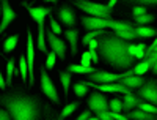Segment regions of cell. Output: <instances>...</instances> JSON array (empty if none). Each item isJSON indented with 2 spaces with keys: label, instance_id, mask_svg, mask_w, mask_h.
Here are the masks:
<instances>
[{
  "label": "cell",
  "instance_id": "obj_1",
  "mask_svg": "<svg viewBox=\"0 0 157 120\" xmlns=\"http://www.w3.org/2000/svg\"><path fill=\"white\" fill-rule=\"evenodd\" d=\"M0 106L10 112L13 120H41L44 103L38 95L14 89L0 95Z\"/></svg>",
  "mask_w": 157,
  "mask_h": 120
},
{
  "label": "cell",
  "instance_id": "obj_2",
  "mask_svg": "<svg viewBox=\"0 0 157 120\" xmlns=\"http://www.w3.org/2000/svg\"><path fill=\"white\" fill-rule=\"evenodd\" d=\"M98 54L109 66L120 71L132 70L137 59L129 54V41H124L115 33L107 32L105 35L98 38Z\"/></svg>",
  "mask_w": 157,
  "mask_h": 120
},
{
  "label": "cell",
  "instance_id": "obj_3",
  "mask_svg": "<svg viewBox=\"0 0 157 120\" xmlns=\"http://www.w3.org/2000/svg\"><path fill=\"white\" fill-rule=\"evenodd\" d=\"M82 24L88 32L93 30H105L112 29L113 32H123V30H132L135 25L129 21H115V19H99V18H90V16H82Z\"/></svg>",
  "mask_w": 157,
  "mask_h": 120
},
{
  "label": "cell",
  "instance_id": "obj_4",
  "mask_svg": "<svg viewBox=\"0 0 157 120\" xmlns=\"http://www.w3.org/2000/svg\"><path fill=\"white\" fill-rule=\"evenodd\" d=\"M78 10H82L83 13L90 18H99V19H112V8L102 3L96 2H88V0H74L72 2Z\"/></svg>",
  "mask_w": 157,
  "mask_h": 120
},
{
  "label": "cell",
  "instance_id": "obj_5",
  "mask_svg": "<svg viewBox=\"0 0 157 120\" xmlns=\"http://www.w3.org/2000/svg\"><path fill=\"white\" fill-rule=\"evenodd\" d=\"M129 76H134V68L127 70L124 73H109L104 70H98L96 73L90 74L86 79L90 82H94V84H115V82H120L121 79L129 77Z\"/></svg>",
  "mask_w": 157,
  "mask_h": 120
},
{
  "label": "cell",
  "instance_id": "obj_6",
  "mask_svg": "<svg viewBox=\"0 0 157 120\" xmlns=\"http://www.w3.org/2000/svg\"><path fill=\"white\" fill-rule=\"evenodd\" d=\"M41 92L44 95L55 104H60V97H58V92L57 87L54 84V81L50 79V76L47 74L46 68H41Z\"/></svg>",
  "mask_w": 157,
  "mask_h": 120
},
{
  "label": "cell",
  "instance_id": "obj_7",
  "mask_svg": "<svg viewBox=\"0 0 157 120\" xmlns=\"http://www.w3.org/2000/svg\"><path fill=\"white\" fill-rule=\"evenodd\" d=\"M137 97L149 104H154L157 108V82H155V79H148L146 84L138 89Z\"/></svg>",
  "mask_w": 157,
  "mask_h": 120
},
{
  "label": "cell",
  "instance_id": "obj_8",
  "mask_svg": "<svg viewBox=\"0 0 157 120\" xmlns=\"http://www.w3.org/2000/svg\"><path fill=\"white\" fill-rule=\"evenodd\" d=\"M27 65H29V85L32 87L35 84V41H33V35L30 29L27 30Z\"/></svg>",
  "mask_w": 157,
  "mask_h": 120
},
{
  "label": "cell",
  "instance_id": "obj_9",
  "mask_svg": "<svg viewBox=\"0 0 157 120\" xmlns=\"http://www.w3.org/2000/svg\"><path fill=\"white\" fill-rule=\"evenodd\" d=\"M22 6L30 13L32 19L38 25V30L39 29H44V21H46V18H49V14L52 13V8L50 6H29L25 2L22 3Z\"/></svg>",
  "mask_w": 157,
  "mask_h": 120
},
{
  "label": "cell",
  "instance_id": "obj_10",
  "mask_svg": "<svg viewBox=\"0 0 157 120\" xmlns=\"http://www.w3.org/2000/svg\"><path fill=\"white\" fill-rule=\"evenodd\" d=\"M88 108L91 112L99 114V112H109V101L105 98V95H102L101 92H93L88 98Z\"/></svg>",
  "mask_w": 157,
  "mask_h": 120
},
{
  "label": "cell",
  "instance_id": "obj_11",
  "mask_svg": "<svg viewBox=\"0 0 157 120\" xmlns=\"http://www.w3.org/2000/svg\"><path fill=\"white\" fill-rule=\"evenodd\" d=\"M46 39L49 41L50 48H52V52H55V56L60 59V60H64L66 59V41H63L61 38H58L52 30H47L46 32Z\"/></svg>",
  "mask_w": 157,
  "mask_h": 120
},
{
  "label": "cell",
  "instance_id": "obj_12",
  "mask_svg": "<svg viewBox=\"0 0 157 120\" xmlns=\"http://www.w3.org/2000/svg\"><path fill=\"white\" fill-rule=\"evenodd\" d=\"M0 6H2V16H0V35H2L8 29V25L17 18V14H16V11L11 8V5L6 2V0L0 2Z\"/></svg>",
  "mask_w": 157,
  "mask_h": 120
},
{
  "label": "cell",
  "instance_id": "obj_13",
  "mask_svg": "<svg viewBox=\"0 0 157 120\" xmlns=\"http://www.w3.org/2000/svg\"><path fill=\"white\" fill-rule=\"evenodd\" d=\"M83 84H86L91 89H96L99 92H109V93H124V95H129L132 93V90H129L127 87L121 85L120 82H115V84H94V82H90V81H82Z\"/></svg>",
  "mask_w": 157,
  "mask_h": 120
},
{
  "label": "cell",
  "instance_id": "obj_14",
  "mask_svg": "<svg viewBox=\"0 0 157 120\" xmlns=\"http://www.w3.org/2000/svg\"><path fill=\"white\" fill-rule=\"evenodd\" d=\"M57 16H58L60 22L63 25H66V27H74L75 25V13H74V10L69 5H61L58 8Z\"/></svg>",
  "mask_w": 157,
  "mask_h": 120
},
{
  "label": "cell",
  "instance_id": "obj_15",
  "mask_svg": "<svg viewBox=\"0 0 157 120\" xmlns=\"http://www.w3.org/2000/svg\"><path fill=\"white\" fill-rule=\"evenodd\" d=\"M146 81L148 79H145L143 76H129V77H124V79H121L120 81V84L121 85H124V87H127L129 90H135V89H140V87H143L146 84Z\"/></svg>",
  "mask_w": 157,
  "mask_h": 120
},
{
  "label": "cell",
  "instance_id": "obj_16",
  "mask_svg": "<svg viewBox=\"0 0 157 120\" xmlns=\"http://www.w3.org/2000/svg\"><path fill=\"white\" fill-rule=\"evenodd\" d=\"M143 103V100H140L137 95H134V93H129V95H124L123 98V112H126V115L134 111L135 108H138V106Z\"/></svg>",
  "mask_w": 157,
  "mask_h": 120
},
{
  "label": "cell",
  "instance_id": "obj_17",
  "mask_svg": "<svg viewBox=\"0 0 157 120\" xmlns=\"http://www.w3.org/2000/svg\"><path fill=\"white\" fill-rule=\"evenodd\" d=\"M64 36H66L68 43L71 46V54L77 56V51H78V29H69L64 32Z\"/></svg>",
  "mask_w": 157,
  "mask_h": 120
},
{
  "label": "cell",
  "instance_id": "obj_18",
  "mask_svg": "<svg viewBox=\"0 0 157 120\" xmlns=\"http://www.w3.org/2000/svg\"><path fill=\"white\" fill-rule=\"evenodd\" d=\"M68 71L69 73H77V74H93L98 71V68H94V66H83V65H77V63H72L68 66Z\"/></svg>",
  "mask_w": 157,
  "mask_h": 120
},
{
  "label": "cell",
  "instance_id": "obj_19",
  "mask_svg": "<svg viewBox=\"0 0 157 120\" xmlns=\"http://www.w3.org/2000/svg\"><path fill=\"white\" fill-rule=\"evenodd\" d=\"M16 71V59L11 57L6 62V85H13V76Z\"/></svg>",
  "mask_w": 157,
  "mask_h": 120
},
{
  "label": "cell",
  "instance_id": "obj_20",
  "mask_svg": "<svg viewBox=\"0 0 157 120\" xmlns=\"http://www.w3.org/2000/svg\"><path fill=\"white\" fill-rule=\"evenodd\" d=\"M71 73L69 71H60V81L63 85V92H64V98L68 100V92H69V85H71Z\"/></svg>",
  "mask_w": 157,
  "mask_h": 120
},
{
  "label": "cell",
  "instance_id": "obj_21",
  "mask_svg": "<svg viewBox=\"0 0 157 120\" xmlns=\"http://www.w3.org/2000/svg\"><path fill=\"white\" fill-rule=\"evenodd\" d=\"M148 70H151V63H149L148 59H145V60L138 62V63L134 66V74H135V76H143Z\"/></svg>",
  "mask_w": 157,
  "mask_h": 120
},
{
  "label": "cell",
  "instance_id": "obj_22",
  "mask_svg": "<svg viewBox=\"0 0 157 120\" xmlns=\"http://www.w3.org/2000/svg\"><path fill=\"white\" fill-rule=\"evenodd\" d=\"M135 33L138 38H151L154 35H157V29L152 27H135Z\"/></svg>",
  "mask_w": 157,
  "mask_h": 120
},
{
  "label": "cell",
  "instance_id": "obj_23",
  "mask_svg": "<svg viewBox=\"0 0 157 120\" xmlns=\"http://www.w3.org/2000/svg\"><path fill=\"white\" fill-rule=\"evenodd\" d=\"M17 41H19V35H11L8 36L5 41H3V52H11L17 46Z\"/></svg>",
  "mask_w": 157,
  "mask_h": 120
},
{
  "label": "cell",
  "instance_id": "obj_24",
  "mask_svg": "<svg viewBox=\"0 0 157 120\" xmlns=\"http://www.w3.org/2000/svg\"><path fill=\"white\" fill-rule=\"evenodd\" d=\"M105 33H107V30H93V32H88V33L83 36V39H82V44L88 46L90 41H93V39H98V38H101L102 35H105Z\"/></svg>",
  "mask_w": 157,
  "mask_h": 120
},
{
  "label": "cell",
  "instance_id": "obj_25",
  "mask_svg": "<svg viewBox=\"0 0 157 120\" xmlns=\"http://www.w3.org/2000/svg\"><path fill=\"white\" fill-rule=\"evenodd\" d=\"M78 108V103L77 101H74V103H69V104H66V106H64V108H63V111H61V114H60V117H58V120H64V118H66V117H69L75 109Z\"/></svg>",
  "mask_w": 157,
  "mask_h": 120
},
{
  "label": "cell",
  "instance_id": "obj_26",
  "mask_svg": "<svg viewBox=\"0 0 157 120\" xmlns=\"http://www.w3.org/2000/svg\"><path fill=\"white\" fill-rule=\"evenodd\" d=\"M113 33H115L118 38L124 39V41H132V39L138 38L137 33H135V29H132V30H123V32H113Z\"/></svg>",
  "mask_w": 157,
  "mask_h": 120
},
{
  "label": "cell",
  "instance_id": "obj_27",
  "mask_svg": "<svg viewBox=\"0 0 157 120\" xmlns=\"http://www.w3.org/2000/svg\"><path fill=\"white\" fill-rule=\"evenodd\" d=\"M19 73L22 76V81L27 82V77H29V65H27V59L24 56L19 59Z\"/></svg>",
  "mask_w": 157,
  "mask_h": 120
},
{
  "label": "cell",
  "instance_id": "obj_28",
  "mask_svg": "<svg viewBox=\"0 0 157 120\" xmlns=\"http://www.w3.org/2000/svg\"><path fill=\"white\" fill-rule=\"evenodd\" d=\"M109 108H110V112L121 114V112H123V100H120V98L110 100V101H109Z\"/></svg>",
  "mask_w": 157,
  "mask_h": 120
},
{
  "label": "cell",
  "instance_id": "obj_29",
  "mask_svg": "<svg viewBox=\"0 0 157 120\" xmlns=\"http://www.w3.org/2000/svg\"><path fill=\"white\" fill-rule=\"evenodd\" d=\"M135 24H137V27H146V24L152 22L154 21V16L152 14H143V16H138V18H134Z\"/></svg>",
  "mask_w": 157,
  "mask_h": 120
},
{
  "label": "cell",
  "instance_id": "obj_30",
  "mask_svg": "<svg viewBox=\"0 0 157 120\" xmlns=\"http://www.w3.org/2000/svg\"><path fill=\"white\" fill-rule=\"evenodd\" d=\"M86 92H88V85H86V84H83V82H75V84H74V93H75L77 98L85 97Z\"/></svg>",
  "mask_w": 157,
  "mask_h": 120
},
{
  "label": "cell",
  "instance_id": "obj_31",
  "mask_svg": "<svg viewBox=\"0 0 157 120\" xmlns=\"http://www.w3.org/2000/svg\"><path fill=\"white\" fill-rule=\"evenodd\" d=\"M138 109L143 111V112H148V114H152V115H157V108L154 104H149L146 101H143L140 106H138Z\"/></svg>",
  "mask_w": 157,
  "mask_h": 120
},
{
  "label": "cell",
  "instance_id": "obj_32",
  "mask_svg": "<svg viewBox=\"0 0 157 120\" xmlns=\"http://www.w3.org/2000/svg\"><path fill=\"white\" fill-rule=\"evenodd\" d=\"M49 27H50V30L54 32L57 36L61 33V27H60V24L54 19V16H49Z\"/></svg>",
  "mask_w": 157,
  "mask_h": 120
},
{
  "label": "cell",
  "instance_id": "obj_33",
  "mask_svg": "<svg viewBox=\"0 0 157 120\" xmlns=\"http://www.w3.org/2000/svg\"><path fill=\"white\" fill-rule=\"evenodd\" d=\"M146 57V44L145 43H140L137 44V51H135V59H138L141 62V59Z\"/></svg>",
  "mask_w": 157,
  "mask_h": 120
},
{
  "label": "cell",
  "instance_id": "obj_34",
  "mask_svg": "<svg viewBox=\"0 0 157 120\" xmlns=\"http://www.w3.org/2000/svg\"><path fill=\"white\" fill-rule=\"evenodd\" d=\"M55 62H57V56H55V52H47V60H46V68L47 70H54V66H55Z\"/></svg>",
  "mask_w": 157,
  "mask_h": 120
},
{
  "label": "cell",
  "instance_id": "obj_35",
  "mask_svg": "<svg viewBox=\"0 0 157 120\" xmlns=\"http://www.w3.org/2000/svg\"><path fill=\"white\" fill-rule=\"evenodd\" d=\"M129 3H138V6H157V0H132Z\"/></svg>",
  "mask_w": 157,
  "mask_h": 120
},
{
  "label": "cell",
  "instance_id": "obj_36",
  "mask_svg": "<svg viewBox=\"0 0 157 120\" xmlns=\"http://www.w3.org/2000/svg\"><path fill=\"white\" fill-rule=\"evenodd\" d=\"M132 14H134V18H138V16L146 14V8H145V6H138V5H135L134 10H132Z\"/></svg>",
  "mask_w": 157,
  "mask_h": 120
},
{
  "label": "cell",
  "instance_id": "obj_37",
  "mask_svg": "<svg viewBox=\"0 0 157 120\" xmlns=\"http://www.w3.org/2000/svg\"><path fill=\"white\" fill-rule=\"evenodd\" d=\"M80 65H83V66H91V59H90V52H83V56H82V63Z\"/></svg>",
  "mask_w": 157,
  "mask_h": 120
},
{
  "label": "cell",
  "instance_id": "obj_38",
  "mask_svg": "<svg viewBox=\"0 0 157 120\" xmlns=\"http://www.w3.org/2000/svg\"><path fill=\"white\" fill-rule=\"evenodd\" d=\"M0 120H13L10 112L6 109H3V108H0Z\"/></svg>",
  "mask_w": 157,
  "mask_h": 120
},
{
  "label": "cell",
  "instance_id": "obj_39",
  "mask_svg": "<svg viewBox=\"0 0 157 120\" xmlns=\"http://www.w3.org/2000/svg\"><path fill=\"white\" fill-rule=\"evenodd\" d=\"M90 117H91V111H90V109H86V111H83L80 115H78L75 120H88Z\"/></svg>",
  "mask_w": 157,
  "mask_h": 120
},
{
  "label": "cell",
  "instance_id": "obj_40",
  "mask_svg": "<svg viewBox=\"0 0 157 120\" xmlns=\"http://www.w3.org/2000/svg\"><path fill=\"white\" fill-rule=\"evenodd\" d=\"M96 117H98L99 120H113V118L110 117V112H99V114H96Z\"/></svg>",
  "mask_w": 157,
  "mask_h": 120
},
{
  "label": "cell",
  "instance_id": "obj_41",
  "mask_svg": "<svg viewBox=\"0 0 157 120\" xmlns=\"http://www.w3.org/2000/svg\"><path fill=\"white\" fill-rule=\"evenodd\" d=\"M90 52V59L93 63H98L99 62V56H98V51H88Z\"/></svg>",
  "mask_w": 157,
  "mask_h": 120
},
{
  "label": "cell",
  "instance_id": "obj_42",
  "mask_svg": "<svg viewBox=\"0 0 157 120\" xmlns=\"http://www.w3.org/2000/svg\"><path fill=\"white\" fill-rule=\"evenodd\" d=\"M98 46H99L98 39H93V41H90V43H88V48H90V51H98Z\"/></svg>",
  "mask_w": 157,
  "mask_h": 120
},
{
  "label": "cell",
  "instance_id": "obj_43",
  "mask_svg": "<svg viewBox=\"0 0 157 120\" xmlns=\"http://www.w3.org/2000/svg\"><path fill=\"white\" fill-rule=\"evenodd\" d=\"M5 87H6V79H3V74L0 71V89L5 90Z\"/></svg>",
  "mask_w": 157,
  "mask_h": 120
},
{
  "label": "cell",
  "instance_id": "obj_44",
  "mask_svg": "<svg viewBox=\"0 0 157 120\" xmlns=\"http://www.w3.org/2000/svg\"><path fill=\"white\" fill-rule=\"evenodd\" d=\"M135 51H137V44H129V54L135 57Z\"/></svg>",
  "mask_w": 157,
  "mask_h": 120
},
{
  "label": "cell",
  "instance_id": "obj_45",
  "mask_svg": "<svg viewBox=\"0 0 157 120\" xmlns=\"http://www.w3.org/2000/svg\"><path fill=\"white\" fill-rule=\"evenodd\" d=\"M151 71H152V74H154V76H157V60L151 65Z\"/></svg>",
  "mask_w": 157,
  "mask_h": 120
},
{
  "label": "cell",
  "instance_id": "obj_46",
  "mask_svg": "<svg viewBox=\"0 0 157 120\" xmlns=\"http://www.w3.org/2000/svg\"><path fill=\"white\" fill-rule=\"evenodd\" d=\"M115 5H116V0H110V2L107 3V6H109V8H112V10H113V6H115Z\"/></svg>",
  "mask_w": 157,
  "mask_h": 120
},
{
  "label": "cell",
  "instance_id": "obj_47",
  "mask_svg": "<svg viewBox=\"0 0 157 120\" xmlns=\"http://www.w3.org/2000/svg\"><path fill=\"white\" fill-rule=\"evenodd\" d=\"M47 120H58V118H54V115H49V117H47Z\"/></svg>",
  "mask_w": 157,
  "mask_h": 120
},
{
  "label": "cell",
  "instance_id": "obj_48",
  "mask_svg": "<svg viewBox=\"0 0 157 120\" xmlns=\"http://www.w3.org/2000/svg\"><path fill=\"white\" fill-rule=\"evenodd\" d=\"M88 120H99V118H98V117H93V115H91V117H90Z\"/></svg>",
  "mask_w": 157,
  "mask_h": 120
},
{
  "label": "cell",
  "instance_id": "obj_49",
  "mask_svg": "<svg viewBox=\"0 0 157 120\" xmlns=\"http://www.w3.org/2000/svg\"><path fill=\"white\" fill-rule=\"evenodd\" d=\"M151 120H157V117H155V115H154V117H152V118H151Z\"/></svg>",
  "mask_w": 157,
  "mask_h": 120
},
{
  "label": "cell",
  "instance_id": "obj_50",
  "mask_svg": "<svg viewBox=\"0 0 157 120\" xmlns=\"http://www.w3.org/2000/svg\"><path fill=\"white\" fill-rule=\"evenodd\" d=\"M0 16H2V6H0Z\"/></svg>",
  "mask_w": 157,
  "mask_h": 120
},
{
  "label": "cell",
  "instance_id": "obj_51",
  "mask_svg": "<svg viewBox=\"0 0 157 120\" xmlns=\"http://www.w3.org/2000/svg\"><path fill=\"white\" fill-rule=\"evenodd\" d=\"M155 82H157V79H155Z\"/></svg>",
  "mask_w": 157,
  "mask_h": 120
}]
</instances>
